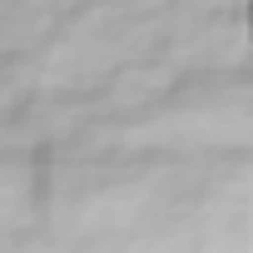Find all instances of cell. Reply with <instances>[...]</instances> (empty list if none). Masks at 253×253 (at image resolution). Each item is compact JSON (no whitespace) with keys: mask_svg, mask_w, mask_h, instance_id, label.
<instances>
[{"mask_svg":"<svg viewBox=\"0 0 253 253\" xmlns=\"http://www.w3.org/2000/svg\"><path fill=\"white\" fill-rule=\"evenodd\" d=\"M248 40H253V0H248Z\"/></svg>","mask_w":253,"mask_h":253,"instance_id":"cell-1","label":"cell"}]
</instances>
